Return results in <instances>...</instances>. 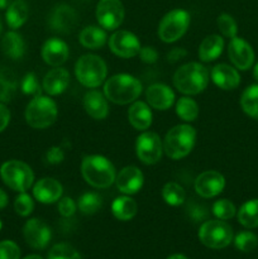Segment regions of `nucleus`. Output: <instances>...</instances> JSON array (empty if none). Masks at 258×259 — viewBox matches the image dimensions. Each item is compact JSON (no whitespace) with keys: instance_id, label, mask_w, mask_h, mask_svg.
<instances>
[{"instance_id":"nucleus-14","label":"nucleus","mask_w":258,"mask_h":259,"mask_svg":"<svg viewBox=\"0 0 258 259\" xmlns=\"http://www.w3.org/2000/svg\"><path fill=\"white\" fill-rule=\"evenodd\" d=\"M23 235H24V239L28 245L34 249H45L48 243L51 242L52 232L43 220L34 218L25 223L24 228H23Z\"/></svg>"},{"instance_id":"nucleus-44","label":"nucleus","mask_w":258,"mask_h":259,"mask_svg":"<svg viewBox=\"0 0 258 259\" xmlns=\"http://www.w3.org/2000/svg\"><path fill=\"white\" fill-rule=\"evenodd\" d=\"M65 159V152L61 147L53 146L46 152V161L50 164H58Z\"/></svg>"},{"instance_id":"nucleus-6","label":"nucleus","mask_w":258,"mask_h":259,"mask_svg":"<svg viewBox=\"0 0 258 259\" xmlns=\"http://www.w3.org/2000/svg\"><path fill=\"white\" fill-rule=\"evenodd\" d=\"M57 115V104L48 96H35L25 108V121L34 129L48 128L55 123Z\"/></svg>"},{"instance_id":"nucleus-19","label":"nucleus","mask_w":258,"mask_h":259,"mask_svg":"<svg viewBox=\"0 0 258 259\" xmlns=\"http://www.w3.org/2000/svg\"><path fill=\"white\" fill-rule=\"evenodd\" d=\"M62 185L52 177L40 179L33 187V196L42 204H53L62 196Z\"/></svg>"},{"instance_id":"nucleus-31","label":"nucleus","mask_w":258,"mask_h":259,"mask_svg":"<svg viewBox=\"0 0 258 259\" xmlns=\"http://www.w3.org/2000/svg\"><path fill=\"white\" fill-rule=\"evenodd\" d=\"M240 106L248 116L258 120V85H250L243 91Z\"/></svg>"},{"instance_id":"nucleus-36","label":"nucleus","mask_w":258,"mask_h":259,"mask_svg":"<svg viewBox=\"0 0 258 259\" xmlns=\"http://www.w3.org/2000/svg\"><path fill=\"white\" fill-rule=\"evenodd\" d=\"M48 259H82L80 253L67 243H60L51 248L48 252Z\"/></svg>"},{"instance_id":"nucleus-52","label":"nucleus","mask_w":258,"mask_h":259,"mask_svg":"<svg viewBox=\"0 0 258 259\" xmlns=\"http://www.w3.org/2000/svg\"><path fill=\"white\" fill-rule=\"evenodd\" d=\"M253 76H254V78H255V80L258 81V62L255 63V66H254V70H253Z\"/></svg>"},{"instance_id":"nucleus-30","label":"nucleus","mask_w":258,"mask_h":259,"mask_svg":"<svg viewBox=\"0 0 258 259\" xmlns=\"http://www.w3.org/2000/svg\"><path fill=\"white\" fill-rule=\"evenodd\" d=\"M238 222L248 229L258 227V199L244 202L238 210Z\"/></svg>"},{"instance_id":"nucleus-10","label":"nucleus","mask_w":258,"mask_h":259,"mask_svg":"<svg viewBox=\"0 0 258 259\" xmlns=\"http://www.w3.org/2000/svg\"><path fill=\"white\" fill-rule=\"evenodd\" d=\"M136 152L139 161L144 164H156L163 153V143L158 134L144 132L137 138Z\"/></svg>"},{"instance_id":"nucleus-24","label":"nucleus","mask_w":258,"mask_h":259,"mask_svg":"<svg viewBox=\"0 0 258 259\" xmlns=\"http://www.w3.org/2000/svg\"><path fill=\"white\" fill-rule=\"evenodd\" d=\"M128 120L137 131H146L152 124V111L143 101H136L128 110Z\"/></svg>"},{"instance_id":"nucleus-13","label":"nucleus","mask_w":258,"mask_h":259,"mask_svg":"<svg viewBox=\"0 0 258 259\" xmlns=\"http://www.w3.org/2000/svg\"><path fill=\"white\" fill-rule=\"evenodd\" d=\"M77 13L67 4H60L53 8L48 17V25L51 29L60 34H68L77 24Z\"/></svg>"},{"instance_id":"nucleus-8","label":"nucleus","mask_w":258,"mask_h":259,"mask_svg":"<svg viewBox=\"0 0 258 259\" xmlns=\"http://www.w3.org/2000/svg\"><path fill=\"white\" fill-rule=\"evenodd\" d=\"M199 239L205 247L211 249H223L233 240V230L223 220H207L200 227Z\"/></svg>"},{"instance_id":"nucleus-41","label":"nucleus","mask_w":258,"mask_h":259,"mask_svg":"<svg viewBox=\"0 0 258 259\" xmlns=\"http://www.w3.org/2000/svg\"><path fill=\"white\" fill-rule=\"evenodd\" d=\"M33 209H34V201L32 200V197L25 192H20V195L14 201L15 212L20 217H28L32 214Z\"/></svg>"},{"instance_id":"nucleus-21","label":"nucleus","mask_w":258,"mask_h":259,"mask_svg":"<svg viewBox=\"0 0 258 259\" xmlns=\"http://www.w3.org/2000/svg\"><path fill=\"white\" fill-rule=\"evenodd\" d=\"M210 76H211L212 82L223 90H234L240 83V76L238 71L227 63H220L215 66Z\"/></svg>"},{"instance_id":"nucleus-28","label":"nucleus","mask_w":258,"mask_h":259,"mask_svg":"<svg viewBox=\"0 0 258 259\" xmlns=\"http://www.w3.org/2000/svg\"><path fill=\"white\" fill-rule=\"evenodd\" d=\"M137 211H138V205L132 197H129V195L116 197L111 204V212L120 222L132 220L137 215Z\"/></svg>"},{"instance_id":"nucleus-34","label":"nucleus","mask_w":258,"mask_h":259,"mask_svg":"<svg viewBox=\"0 0 258 259\" xmlns=\"http://www.w3.org/2000/svg\"><path fill=\"white\" fill-rule=\"evenodd\" d=\"M17 91L15 76L8 70H0V101L9 103Z\"/></svg>"},{"instance_id":"nucleus-39","label":"nucleus","mask_w":258,"mask_h":259,"mask_svg":"<svg viewBox=\"0 0 258 259\" xmlns=\"http://www.w3.org/2000/svg\"><path fill=\"white\" fill-rule=\"evenodd\" d=\"M234 243L237 249H239L240 252L248 253L252 252V250H254L257 248L258 238L257 235L250 232H240L235 237Z\"/></svg>"},{"instance_id":"nucleus-32","label":"nucleus","mask_w":258,"mask_h":259,"mask_svg":"<svg viewBox=\"0 0 258 259\" xmlns=\"http://www.w3.org/2000/svg\"><path fill=\"white\" fill-rule=\"evenodd\" d=\"M162 197L169 206H180L186 200V192L177 182H167L162 189Z\"/></svg>"},{"instance_id":"nucleus-5","label":"nucleus","mask_w":258,"mask_h":259,"mask_svg":"<svg viewBox=\"0 0 258 259\" xmlns=\"http://www.w3.org/2000/svg\"><path fill=\"white\" fill-rule=\"evenodd\" d=\"M75 75L81 85L89 89H95L105 81L108 67L105 61L99 56L83 55L76 61Z\"/></svg>"},{"instance_id":"nucleus-3","label":"nucleus","mask_w":258,"mask_h":259,"mask_svg":"<svg viewBox=\"0 0 258 259\" xmlns=\"http://www.w3.org/2000/svg\"><path fill=\"white\" fill-rule=\"evenodd\" d=\"M209 83V71L197 62L181 66L174 75V85L185 95H197L206 89Z\"/></svg>"},{"instance_id":"nucleus-22","label":"nucleus","mask_w":258,"mask_h":259,"mask_svg":"<svg viewBox=\"0 0 258 259\" xmlns=\"http://www.w3.org/2000/svg\"><path fill=\"white\" fill-rule=\"evenodd\" d=\"M83 109L96 120H103L109 114L108 99L98 90H90L83 96Z\"/></svg>"},{"instance_id":"nucleus-23","label":"nucleus","mask_w":258,"mask_h":259,"mask_svg":"<svg viewBox=\"0 0 258 259\" xmlns=\"http://www.w3.org/2000/svg\"><path fill=\"white\" fill-rule=\"evenodd\" d=\"M70 83V73L66 68L56 67L52 68L43 78V90L51 96L62 94Z\"/></svg>"},{"instance_id":"nucleus-47","label":"nucleus","mask_w":258,"mask_h":259,"mask_svg":"<svg viewBox=\"0 0 258 259\" xmlns=\"http://www.w3.org/2000/svg\"><path fill=\"white\" fill-rule=\"evenodd\" d=\"M187 55V51L185 48H180V47H175L167 53V61L171 63H176L179 61L184 60Z\"/></svg>"},{"instance_id":"nucleus-18","label":"nucleus","mask_w":258,"mask_h":259,"mask_svg":"<svg viewBox=\"0 0 258 259\" xmlns=\"http://www.w3.org/2000/svg\"><path fill=\"white\" fill-rule=\"evenodd\" d=\"M42 58L47 65L58 67L68 58V46L60 38H50L42 46Z\"/></svg>"},{"instance_id":"nucleus-38","label":"nucleus","mask_w":258,"mask_h":259,"mask_svg":"<svg viewBox=\"0 0 258 259\" xmlns=\"http://www.w3.org/2000/svg\"><path fill=\"white\" fill-rule=\"evenodd\" d=\"M217 24L218 28H219L220 33H222L224 37L228 38H234L237 37V32H238V25L237 22L234 20V18L232 15L227 14V13H223L218 17L217 19Z\"/></svg>"},{"instance_id":"nucleus-20","label":"nucleus","mask_w":258,"mask_h":259,"mask_svg":"<svg viewBox=\"0 0 258 259\" xmlns=\"http://www.w3.org/2000/svg\"><path fill=\"white\" fill-rule=\"evenodd\" d=\"M146 99L149 106L157 110H167L175 103V93L164 83H153L146 91Z\"/></svg>"},{"instance_id":"nucleus-7","label":"nucleus","mask_w":258,"mask_h":259,"mask_svg":"<svg viewBox=\"0 0 258 259\" xmlns=\"http://www.w3.org/2000/svg\"><path fill=\"white\" fill-rule=\"evenodd\" d=\"M0 176L3 182L9 189L18 192H25L34 181V174L27 163L12 159L0 167Z\"/></svg>"},{"instance_id":"nucleus-51","label":"nucleus","mask_w":258,"mask_h":259,"mask_svg":"<svg viewBox=\"0 0 258 259\" xmlns=\"http://www.w3.org/2000/svg\"><path fill=\"white\" fill-rule=\"evenodd\" d=\"M167 259H189L187 257H185L184 254H174L171 257H168Z\"/></svg>"},{"instance_id":"nucleus-11","label":"nucleus","mask_w":258,"mask_h":259,"mask_svg":"<svg viewBox=\"0 0 258 259\" xmlns=\"http://www.w3.org/2000/svg\"><path fill=\"white\" fill-rule=\"evenodd\" d=\"M124 7L120 0H100L96 7V20L104 29L114 30L124 20Z\"/></svg>"},{"instance_id":"nucleus-45","label":"nucleus","mask_w":258,"mask_h":259,"mask_svg":"<svg viewBox=\"0 0 258 259\" xmlns=\"http://www.w3.org/2000/svg\"><path fill=\"white\" fill-rule=\"evenodd\" d=\"M139 57L143 61L144 63H148V65H152V63L157 62L158 60V53H157L156 48L151 47V46H147V47H142L141 51H139Z\"/></svg>"},{"instance_id":"nucleus-37","label":"nucleus","mask_w":258,"mask_h":259,"mask_svg":"<svg viewBox=\"0 0 258 259\" xmlns=\"http://www.w3.org/2000/svg\"><path fill=\"white\" fill-rule=\"evenodd\" d=\"M212 214L217 217V219L219 220H229L232 219L233 217L237 212V209H235L234 204H233L230 200L227 199H222L218 200L212 204Z\"/></svg>"},{"instance_id":"nucleus-17","label":"nucleus","mask_w":258,"mask_h":259,"mask_svg":"<svg viewBox=\"0 0 258 259\" xmlns=\"http://www.w3.org/2000/svg\"><path fill=\"white\" fill-rule=\"evenodd\" d=\"M115 182L119 191L124 195H134L143 186L144 176L138 167L126 166L119 172Z\"/></svg>"},{"instance_id":"nucleus-48","label":"nucleus","mask_w":258,"mask_h":259,"mask_svg":"<svg viewBox=\"0 0 258 259\" xmlns=\"http://www.w3.org/2000/svg\"><path fill=\"white\" fill-rule=\"evenodd\" d=\"M10 121V111L3 103H0V133L8 126Z\"/></svg>"},{"instance_id":"nucleus-2","label":"nucleus","mask_w":258,"mask_h":259,"mask_svg":"<svg viewBox=\"0 0 258 259\" xmlns=\"http://www.w3.org/2000/svg\"><path fill=\"white\" fill-rule=\"evenodd\" d=\"M83 180L95 189H106L115 182L116 174L113 163L99 154L86 156L81 163Z\"/></svg>"},{"instance_id":"nucleus-50","label":"nucleus","mask_w":258,"mask_h":259,"mask_svg":"<svg viewBox=\"0 0 258 259\" xmlns=\"http://www.w3.org/2000/svg\"><path fill=\"white\" fill-rule=\"evenodd\" d=\"M13 0H0V9H8Z\"/></svg>"},{"instance_id":"nucleus-25","label":"nucleus","mask_w":258,"mask_h":259,"mask_svg":"<svg viewBox=\"0 0 258 259\" xmlns=\"http://www.w3.org/2000/svg\"><path fill=\"white\" fill-rule=\"evenodd\" d=\"M223 48H224V39L219 34L207 35L200 43L199 58L202 62H211L222 55Z\"/></svg>"},{"instance_id":"nucleus-16","label":"nucleus","mask_w":258,"mask_h":259,"mask_svg":"<svg viewBox=\"0 0 258 259\" xmlns=\"http://www.w3.org/2000/svg\"><path fill=\"white\" fill-rule=\"evenodd\" d=\"M228 55L230 61L238 70L247 71L254 62V52L252 46L242 38L234 37L228 46Z\"/></svg>"},{"instance_id":"nucleus-33","label":"nucleus","mask_w":258,"mask_h":259,"mask_svg":"<svg viewBox=\"0 0 258 259\" xmlns=\"http://www.w3.org/2000/svg\"><path fill=\"white\" fill-rule=\"evenodd\" d=\"M176 114L185 121H194L199 116V105L191 98H180L176 103Z\"/></svg>"},{"instance_id":"nucleus-4","label":"nucleus","mask_w":258,"mask_h":259,"mask_svg":"<svg viewBox=\"0 0 258 259\" xmlns=\"http://www.w3.org/2000/svg\"><path fill=\"white\" fill-rule=\"evenodd\" d=\"M196 142V131L189 124H179L167 132L163 151L169 158L181 159L190 154Z\"/></svg>"},{"instance_id":"nucleus-43","label":"nucleus","mask_w":258,"mask_h":259,"mask_svg":"<svg viewBox=\"0 0 258 259\" xmlns=\"http://www.w3.org/2000/svg\"><path fill=\"white\" fill-rule=\"evenodd\" d=\"M77 204L71 197H63L58 201V211L63 218H71L76 212Z\"/></svg>"},{"instance_id":"nucleus-27","label":"nucleus","mask_w":258,"mask_h":259,"mask_svg":"<svg viewBox=\"0 0 258 259\" xmlns=\"http://www.w3.org/2000/svg\"><path fill=\"white\" fill-rule=\"evenodd\" d=\"M3 52L13 60H20L25 53V42L19 33L8 32L2 40Z\"/></svg>"},{"instance_id":"nucleus-12","label":"nucleus","mask_w":258,"mask_h":259,"mask_svg":"<svg viewBox=\"0 0 258 259\" xmlns=\"http://www.w3.org/2000/svg\"><path fill=\"white\" fill-rule=\"evenodd\" d=\"M109 48L114 55L121 58H132L139 55L141 42L138 38L128 30H118L109 38Z\"/></svg>"},{"instance_id":"nucleus-46","label":"nucleus","mask_w":258,"mask_h":259,"mask_svg":"<svg viewBox=\"0 0 258 259\" xmlns=\"http://www.w3.org/2000/svg\"><path fill=\"white\" fill-rule=\"evenodd\" d=\"M189 214L194 219V222H201V220L206 219L207 210L204 205L192 204L189 205Z\"/></svg>"},{"instance_id":"nucleus-35","label":"nucleus","mask_w":258,"mask_h":259,"mask_svg":"<svg viewBox=\"0 0 258 259\" xmlns=\"http://www.w3.org/2000/svg\"><path fill=\"white\" fill-rule=\"evenodd\" d=\"M78 210L85 215H93L103 206V199L96 192H85L80 196L77 202Z\"/></svg>"},{"instance_id":"nucleus-29","label":"nucleus","mask_w":258,"mask_h":259,"mask_svg":"<svg viewBox=\"0 0 258 259\" xmlns=\"http://www.w3.org/2000/svg\"><path fill=\"white\" fill-rule=\"evenodd\" d=\"M5 19L12 29L22 27L28 19V4L25 0H13L5 13Z\"/></svg>"},{"instance_id":"nucleus-15","label":"nucleus","mask_w":258,"mask_h":259,"mask_svg":"<svg viewBox=\"0 0 258 259\" xmlns=\"http://www.w3.org/2000/svg\"><path fill=\"white\" fill-rule=\"evenodd\" d=\"M225 187V179L218 171H205L195 180V191L204 199H210L222 194Z\"/></svg>"},{"instance_id":"nucleus-1","label":"nucleus","mask_w":258,"mask_h":259,"mask_svg":"<svg viewBox=\"0 0 258 259\" xmlns=\"http://www.w3.org/2000/svg\"><path fill=\"white\" fill-rule=\"evenodd\" d=\"M142 83L138 78L126 73L111 76L104 85V95L109 101L118 105H126L139 98Z\"/></svg>"},{"instance_id":"nucleus-40","label":"nucleus","mask_w":258,"mask_h":259,"mask_svg":"<svg viewBox=\"0 0 258 259\" xmlns=\"http://www.w3.org/2000/svg\"><path fill=\"white\" fill-rule=\"evenodd\" d=\"M20 89H22L23 94H25V95H32L34 98L35 96L42 95L43 91V86H40L37 76L33 72H28L23 77L22 82H20Z\"/></svg>"},{"instance_id":"nucleus-54","label":"nucleus","mask_w":258,"mask_h":259,"mask_svg":"<svg viewBox=\"0 0 258 259\" xmlns=\"http://www.w3.org/2000/svg\"><path fill=\"white\" fill-rule=\"evenodd\" d=\"M0 33H2V22H0Z\"/></svg>"},{"instance_id":"nucleus-9","label":"nucleus","mask_w":258,"mask_h":259,"mask_svg":"<svg viewBox=\"0 0 258 259\" xmlns=\"http://www.w3.org/2000/svg\"><path fill=\"white\" fill-rule=\"evenodd\" d=\"M190 14L185 9H174L167 13L158 24V35L163 42L174 43L186 33Z\"/></svg>"},{"instance_id":"nucleus-42","label":"nucleus","mask_w":258,"mask_h":259,"mask_svg":"<svg viewBox=\"0 0 258 259\" xmlns=\"http://www.w3.org/2000/svg\"><path fill=\"white\" fill-rule=\"evenodd\" d=\"M20 249L12 240L0 242V259H19Z\"/></svg>"},{"instance_id":"nucleus-26","label":"nucleus","mask_w":258,"mask_h":259,"mask_svg":"<svg viewBox=\"0 0 258 259\" xmlns=\"http://www.w3.org/2000/svg\"><path fill=\"white\" fill-rule=\"evenodd\" d=\"M80 43L89 50H99L106 43L108 35L106 32L96 25H89L80 32Z\"/></svg>"},{"instance_id":"nucleus-49","label":"nucleus","mask_w":258,"mask_h":259,"mask_svg":"<svg viewBox=\"0 0 258 259\" xmlns=\"http://www.w3.org/2000/svg\"><path fill=\"white\" fill-rule=\"evenodd\" d=\"M9 202V197H8V194L3 189H0V209H5Z\"/></svg>"},{"instance_id":"nucleus-53","label":"nucleus","mask_w":258,"mask_h":259,"mask_svg":"<svg viewBox=\"0 0 258 259\" xmlns=\"http://www.w3.org/2000/svg\"><path fill=\"white\" fill-rule=\"evenodd\" d=\"M24 259H43V258L39 257V255H37V254H32V255H28V257H25Z\"/></svg>"}]
</instances>
